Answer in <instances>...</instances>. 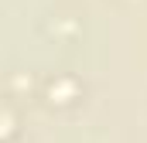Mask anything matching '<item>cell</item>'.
Here are the masks:
<instances>
[{"mask_svg":"<svg viewBox=\"0 0 147 143\" xmlns=\"http://www.w3.org/2000/svg\"><path fill=\"white\" fill-rule=\"evenodd\" d=\"M17 136V112H14V99L7 96V106H3V143H14Z\"/></svg>","mask_w":147,"mask_h":143,"instance_id":"4","label":"cell"},{"mask_svg":"<svg viewBox=\"0 0 147 143\" xmlns=\"http://www.w3.org/2000/svg\"><path fill=\"white\" fill-rule=\"evenodd\" d=\"M45 34L55 37V41H75L82 34V21L75 14H51L45 21Z\"/></svg>","mask_w":147,"mask_h":143,"instance_id":"2","label":"cell"},{"mask_svg":"<svg viewBox=\"0 0 147 143\" xmlns=\"http://www.w3.org/2000/svg\"><path fill=\"white\" fill-rule=\"evenodd\" d=\"M82 82L75 78V75H69V72H58V75H51V78H45L41 82V96H45V102L55 109H69L75 106L79 99H82Z\"/></svg>","mask_w":147,"mask_h":143,"instance_id":"1","label":"cell"},{"mask_svg":"<svg viewBox=\"0 0 147 143\" xmlns=\"http://www.w3.org/2000/svg\"><path fill=\"white\" fill-rule=\"evenodd\" d=\"M31 89H34L31 72H10V75H7V96H10V99H21V96H28Z\"/></svg>","mask_w":147,"mask_h":143,"instance_id":"3","label":"cell"}]
</instances>
